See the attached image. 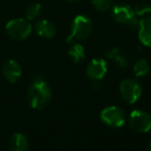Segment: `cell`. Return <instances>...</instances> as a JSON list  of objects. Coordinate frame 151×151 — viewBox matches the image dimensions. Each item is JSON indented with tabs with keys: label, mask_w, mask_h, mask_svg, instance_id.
<instances>
[{
	"label": "cell",
	"mask_w": 151,
	"mask_h": 151,
	"mask_svg": "<svg viewBox=\"0 0 151 151\" xmlns=\"http://www.w3.org/2000/svg\"><path fill=\"white\" fill-rule=\"evenodd\" d=\"M3 76L8 82L14 83L17 82L22 76V68L20 64L14 60H8L5 62L2 68Z\"/></svg>",
	"instance_id": "obj_9"
},
{
	"label": "cell",
	"mask_w": 151,
	"mask_h": 151,
	"mask_svg": "<svg viewBox=\"0 0 151 151\" xmlns=\"http://www.w3.org/2000/svg\"><path fill=\"white\" fill-rule=\"evenodd\" d=\"M29 141L27 137L22 133H14L10 137L8 142L9 151H27Z\"/></svg>",
	"instance_id": "obj_12"
},
{
	"label": "cell",
	"mask_w": 151,
	"mask_h": 151,
	"mask_svg": "<svg viewBox=\"0 0 151 151\" xmlns=\"http://www.w3.org/2000/svg\"><path fill=\"white\" fill-rule=\"evenodd\" d=\"M5 31L7 35L14 40L22 41L30 36L32 25L30 24V21H28L27 19H14L6 24Z\"/></svg>",
	"instance_id": "obj_3"
},
{
	"label": "cell",
	"mask_w": 151,
	"mask_h": 151,
	"mask_svg": "<svg viewBox=\"0 0 151 151\" xmlns=\"http://www.w3.org/2000/svg\"><path fill=\"white\" fill-rule=\"evenodd\" d=\"M100 117L105 124L111 127H120L125 122L124 112L116 106H110L103 109L100 114Z\"/></svg>",
	"instance_id": "obj_6"
},
{
	"label": "cell",
	"mask_w": 151,
	"mask_h": 151,
	"mask_svg": "<svg viewBox=\"0 0 151 151\" xmlns=\"http://www.w3.org/2000/svg\"><path fill=\"white\" fill-rule=\"evenodd\" d=\"M138 36L143 45L151 47V18H144L138 23Z\"/></svg>",
	"instance_id": "obj_10"
},
{
	"label": "cell",
	"mask_w": 151,
	"mask_h": 151,
	"mask_svg": "<svg viewBox=\"0 0 151 151\" xmlns=\"http://www.w3.org/2000/svg\"><path fill=\"white\" fill-rule=\"evenodd\" d=\"M91 3H93L95 9H97L98 12H104L112 7L113 0H91Z\"/></svg>",
	"instance_id": "obj_17"
},
{
	"label": "cell",
	"mask_w": 151,
	"mask_h": 151,
	"mask_svg": "<svg viewBox=\"0 0 151 151\" xmlns=\"http://www.w3.org/2000/svg\"><path fill=\"white\" fill-rule=\"evenodd\" d=\"M134 12L136 14V16L143 17L145 14L149 12V5H147L146 3H138L134 8Z\"/></svg>",
	"instance_id": "obj_18"
},
{
	"label": "cell",
	"mask_w": 151,
	"mask_h": 151,
	"mask_svg": "<svg viewBox=\"0 0 151 151\" xmlns=\"http://www.w3.org/2000/svg\"><path fill=\"white\" fill-rule=\"evenodd\" d=\"M68 56L74 63H79L86 57V50L82 44L74 43L71 45V47L68 50Z\"/></svg>",
	"instance_id": "obj_14"
},
{
	"label": "cell",
	"mask_w": 151,
	"mask_h": 151,
	"mask_svg": "<svg viewBox=\"0 0 151 151\" xmlns=\"http://www.w3.org/2000/svg\"><path fill=\"white\" fill-rule=\"evenodd\" d=\"M30 106L34 109H43L52 100V90L45 80L42 78L35 79L28 91Z\"/></svg>",
	"instance_id": "obj_1"
},
{
	"label": "cell",
	"mask_w": 151,
	"mask_h": 151,
	"mask_svg": "<svg viewBox=\"0 0 151 151\" xmlns=\"http://www.w3.org/2000/svg\"><path fill=\"white\" fill-rule=\"evenodd\" d=\"M129 127L138 133H147L151 129V116L145 111L134 110L129 115Z\"/></svg>",
	"instance_id": "obj_7"
},
{
	"label": "cell",
	"mask_w": 151,
	"mask_h": 151,
	"mask_svg": "<svg viewBox=\"0 0 151 151\" xmlns=\"http://www.w3.org/2000/svg\"><path fill=\"white\" fill-rule=\"evenodd\" d=\"M93 22L88 17L78 14L74 18L71 26V32L66 38V42L73 40H86L93 33Z\"/></svg>",
	"instance_id": "obj_2"
},
{
	"label": "cell",
	"mask_w": 151,
	"mask_h": 151,
	"mask_svg": "<svg viewBox=\"0 0 151 151\" xmlns=\"http://www.w3.org/2000/svg\"><path fill=\"white\" fill-rule=\"evenodd\" d=\"M107 63L105 60L100 58L93 59L86 67V75L93 81H99V80L103 79L107 74Z\"/></svg>",
	"instance_id": "obj_8"
},
{
	"label": "cell",
	"mask_w": 151,
	"mask_h": 151,
	"mask_svg": "<svg viewBox=\"0 0 151 151\" xmlns=\"http://www.w3.org/2000/svg\"><path fill=\"white\" fill-rule=\"evenodd\" d=\"M149 12H150V14H151V4H150V5H149Z\"/></svg>",
	"instance_id": "obj_21"
},
{
	"label": "cell",
	"mask_w": 151,
	"mask_h": 151,
	"mask_svg": "<svg viewBox=\"0 0 151 151\" xmlns=\"http://www.w3.org/2000/svg\"><path fill=\"white\" fill-rule=\"evenodd\" d=\"M149 149L151 151V140H150V143H149Z\"/></svg>",
	"instance_id": "obj_20"
},
{
	"label": "cell",
	"mask_w": 151,
	"mask_h": 151,
	"mask_svg": "<svg viewBox=\"0 0 151 151\" xmlns=\"http://www.w3.org/2000/svg\"><path fill=\"white\" fill-rule=\"evenodd\" d=\"M26 19L28 21H32L34 19H37L38 17L41 14V5L38 2H34V3H31L30 5L27 7L26 12Z\"/></svg>",
	"instance_id": "obj_16"
},
{
	"label": "cell",
	"mask_w": 151,
	"mask_h": 151,
	"mask_svg": "<svg viewBox=\"0 0 151 151\" xmlns=\"http://www.w3.org/2000/svg\"><path fill=\"white\" fill-rule=\"evenodd\" d=\"M120 95L125 102L133 104L140 99L142 93V86L139 81L135 79H124L119 86Z\"/></svg>",
	"instance_id": "obj_5"
},
{
	"label": "cell",
	"mask_w": 151,
	"mask_h": 151,
	"mask_svg": "<svg viewBox=\"0 0 151 151\" xmlns=\"http://www.w3.org/2000/svg\"><path fill=\"white\" fill-rule=\"evenodd\" d=\"M134 73L137 77H141V76H145L146 74H148L150 70V66L147 60L145 59H141V60H138L134 65Z\"/></svg>",
	"instance_id": "obj_15"
},
{
	"label": "cell",
	"mask_w": 151,
	"mask_h": 151,
	"mask_svg": "<svg viewBox=\"0 0 151 151\" xmlns=\"http://www.w3.org/2000/svg\"><path fill=\"white\" fill-rule=\"evenodd\" d=\"M35 32L38 36L45 39H52L57 34V28L47 20H40L35 25Z\"/></svg>",
	"instance_id": "obj_11"
},
{
	"label": "cell",
	"mask_w": 151,
	"mask_h": 151,
	"mask_svg": "<svg viewBox=\"0 0 151 151\" xmlns=\"http://www.w3.org/2000/svg\"><path fill=\"white\" fill-rule=\"evenodd\" d=\"M105 56L107 57L108 59L114 61L117 65H119L120 67L125 68L127 65H129V61H127V57L121 52L120 48L118 47H113L110 50H108L105 54Z\"/></svg>",
	"instance_id": "obj_13"
},
{
	"label": "cell",
	"mask_w": 151,
	"mask_h": 151,
	"mask_svg": "<svg viewBox=\"0 0 151 151\" xmlns=\"http://www.w3.org/2000/svg\"><path fill=\"white\" fill-rule=\"evenodd\" d=\"M112 18L117 24L129 28H135L139 23L134 9H132L131 6L127 4L114 6L112 9Z\"/></svg>",
	"instance_id": "obj_4"
},
{
	"label": "cell",
	"mask_w": 151,
	"mask_h": 151,
	"mask_svg": "<svg viewBox=\"0 0 151 151\" xmlns=\"http://www.w3.org/2000/svg\"><path fill=\"white\" fill-rule=\"evenodd\" d=\"M69 2H72V3H77V2H80L81 0H68Z\"/></svg>",
	"instance_id": "obj_19"
}]
</instances>
